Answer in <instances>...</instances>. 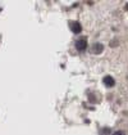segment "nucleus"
<instances>
[{"label":"nucleus","mask_w":128,"mask_h":135,"mask_svg":"<svg viewBox=\"0 0 128 135\" xmlns=\"http://www.w3.org/2000/svg\"><path fill=\"white\" fill-rule=\"evenodd\" d=\"M126 9H127V10H128V4H127V5H126Z\"/></svg>","instance_id":"0eeeda50"},{"label":"nucleus","mask_w":128,"mask_h":135,"mask_svg":"<svg viewBox=\"0 0 128 135\" xmlns=\"http://www.w3.org/2000/svg\"><path fill=\"white\" fill-rule=\"evenodd\" d=\"M103 50H104V46H103V44H95L92 46V53L93 54H100V53H103Z\"/></svg>","instance_id":"20e7f679"},{"label":"nucleus","mask_w":128,"mask_h":135,"mask_svg":"<svg viewBox=\"0 0 128 135\" xmlns=\"http://www.w3.org/2000/svg\"><path fill=\"white\" fill-rule=\"evenodd\" d=\"M76 48L77 50H85L86 48H87V41H86L85 39H80L76 41Z\"/></svg>","instance_id":"f257e3e1"},{"label":"nucleus","mask_w":128,"mask_h":135,"mask_svg":"<svg viewBox=\"0 0 128 135\" xmlns=\"http://www.w3.org/2000/svg\"><path fill=\"white\" fill-rule=\"evenodd\" d=\"M113 135H124L123 131H115V133H113Z\"/></svg>","instance_id":"39448f33"},{"label":"nucleus","mask_w":128,"mask_h":135,"mask_svg":"<svg viewBox=\"0 0 128 135\" xmlns=\"http://www.w3.org/2000/svg\"><path fill=\"white\" fill-rule=\"evenodd\" d=\"M104 84H105V86H108V88H113L114 84H115V81L111 76H105L104 77Z\"/></svg>","instance_id":"7ed1b4c3"},{"label":"nucleus","mask_w":128,"mask_h":135,"mask_svg":"<svg viewBox=\"0 0 128 135\" xmlns=\"http://www.w3.org/2000/svg\"><path fill=\"white\" fill-rule=\"evenodd\" d=\"M109 131H110L109 129H105V130H104V134H109Z\"/></svg>","instance_id":"423d86ee"},{"label":"nucleus","mask_w":128,"mask_h":135,"mask_svg":"<svg viewBox=\"0 0 128 135\" xmlns=\"http://www.w3.org/2000/svg\"><path fill=\"white\" fill-rule=\"evenodd\" d=\"M70 28L74 33H80L82 31V26L78 22H70Z\"/></svg>","instance_id":"f03ea898"}]
</instances>
